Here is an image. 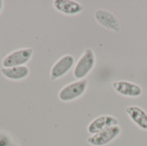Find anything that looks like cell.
Here are the masks:
<instances>
[{"mask_svg":"<svg viewBox=\"0 0 147 146\" xmlns=\"http://www.w3.org/2000/svg\"><path fill=\"white\" fill-rule=\"evenodd\" d=\"M96 21L103 28L118 33L121 31V23L117 16L109 10L98 9L94 13Z\"/></svg>","mask_w":147,"mask_h":146,"instance_id":"5b68a950","label":"cell"},{"mask_svg":"<svg viewBox=\"0 0 147 146\" xmlns=\"http://www.w3.org/2000/svg\"><path fill=\"white\" fill-rule=\"evenodd\" d=\"M53 7L59 12L68 15H78L84 9V6L80 3L72 0H55Z\"/></svg>","mask_w":147,"mask_h":146,"instance_id":"9c48e42d","label":"cell"},{"mask_svg":"<svg viewBox=\"0 0 147 146\" xmlns=\"http://www.w3.org/2000/svg\"><path fill=\"white\" fill-rule=\"evenodd\" d=\"M34 51L30 47L20 48L9 52L2 60V66L4 68L22 66L27 64L32 57Z\"/></svg>","mask_w":147,"mask_h":146,"instance_id":"277c9868","label":"cell"},{"mask_svg":"<svg viewBox=\"0 0 147 146\" xmlns=\"http://www.w3.org/2000/svg\"><path fill=\"white\" fill-rule=\"evenodd\" d=\"M3 2L2 0H0V13L3 9Z\"/></svg>","mask_w":147,"mask_h":146,"instance_id":"4fadbf2b","label":"cell"},{"mask_svg":"<svg viewBox=\"0 0 147 146\" xmlns=\"http://www.w3.org/2000/svg\"><path fill=\"white\" fill-rule=\"evenodd\" d=\"M2 75L6 78L13 81H20L26 78L29 74V69L25 66H14L4 68L2 67L0 70Z\"/></svg>","mask_w":147,"mask_h":146,"instance_id":"8fae6325","label":"cell"},{"mask_svg":"<svg viewBox=\"0 0 147 146\" xmlns=\"http://www.w3.org/2000/svg\"><path fill=\"white\" fill-rule=\"evenodd\" d=\"M113 89L121 96L127 97H139L142 95V88L128 81H115L112 84Z\"/></svg>","mask_w":147,"mask_h":146,"instance_id":"ba28073f","label":"cell"},{"mask_svg":"<svg viewBox=\"0 0 147 146\" xmlns=\"http://www.w3.org/2000/svg\"><path fill=\"white\" fill-rule=\"evenodd\" d=\"M96 65V55L91 48H86L73 69V76L78 80L84 79Z\"/></svg>","mask_w":147,"mask_h":146,"instance_id":"6da1fadb","label":"cell"},{"mask_svg":"<svg viewBox=\"0 0 147 146\" xmlns=\"http://www.w3.org/2000/svg\"><path fill=\"white\" fill-rule=\"evenodd\" d=\"M88 80H77L65 85L59 92V99L64 102H73L80 98L87 90Z\"/></svg>","mask_w":147,"mask_h":146,"instance_id":"7a4b0ae2","label":"cell"},{"mask_svg":"<svg viewBox=\"0 0 147 146\" xmlns=\"http://www.w3.org/2000/svg\"><path fill=\"white\" fill-rule=\"evenodd\" d=\"M121 133L120 126L108 127L96 134L91 135L87 139L89 145L92 146H105L115 140Z\"/></svg>","mask_w":147,"mask_h":146,"instance_id":"3957f363","label":"cell"},{"mask_svg":"<svg viewBox=\"0 0 147 146\" xmlns=\"http://www.w3.org/2000/svg\"><path fill=\"white\" fill-rule=\"evenodd\" d=\"M130 120L140 129L147 130V113L139 106H129L125 109Z\"/></svg>","mask_w":147,"mask_h":146,"instance_id":"30bf717a","label":"cell"},{"mask_svg":"<svg viewBox=\"0 0 147 146\" xmlns=\"http://www.w3.org/2000/svg\"><path fill=\"white\" fill-rule=\"evenodd\" d=\"M0 146H11L10 140L5 135H2L0 139Z\"/></svg>","mask_w":147,"mask_h":146,"instance_id":"7c38bea8","label":"cell"},{"mask_svg":"<svg viewBox=\"0 0 147 146\" xmlns=\"http://www.w3.org/2000/svg\"><path fill=\"white\" fill-rule=\"evenodd\" d=\"M114 126H119L118 120L112 115L104 114L90 121V123L88 125L87 131L90 135H94L108 127Z\"/></svg>","mask_w":147,"mask_h":146,"instance_id":"52a82bcc","label":"cell"},{"mask_svg":"<svg viewBox=\"0 0 147 146\" xmlns=\"http://www.w3.org/2000/svg\"><path fill=\"white\" fill-rule=\"evenodd\" d=\"M75 63V59L71 54H65L59 58L53 65L50 71V78L54 81L64 77L72 68Z\"/></svg>","mask_w":147,"mask_h":146,"instance_id":"8992f818","label":"cell"},{"mask_svg":"<svg viewBox=\"0 0 147 146\" xmlns=\"http://www.w3.org/2000/svg\"><path fill=\"white\" fill-rule=\"evenodd\" d=\"M2 135H3V134H0V139H1V137H2Z\"/></svg>","mask_w":147,"mask_h":146,"instance_id":"5bb4252c","label":"cell"}]
</instances>
